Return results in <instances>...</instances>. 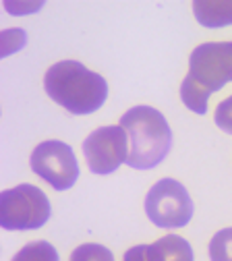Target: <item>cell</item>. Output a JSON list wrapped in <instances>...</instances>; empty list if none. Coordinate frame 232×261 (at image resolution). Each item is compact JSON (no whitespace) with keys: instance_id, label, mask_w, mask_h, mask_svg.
Listing matches in <instances>:
<instances>
[{"instance_id":"obj_1","label":"cell","mask_w":232,"mask_h":261,"mask_svg":"<svg viewBox=\"0 0 232 261\" xmlns=\"http://www.w3.org/2000/svg\"><path fill=\"white\" fill-rule=\"evenodd\" d=\"M232 81V42H208L197 46L189 58V73L181 85L183 104L205 114L210 95Z\"/></svg>"},{"instance_id":"obj_2","label":"cell","mask_w":232,"mask_h":261,"mask_svg":"<svg viewBox=\"0 0 232 261\" xmlns=\"http://www.w3.org/2000/svg\"><path fill=\"white\" fill-rule=\"evenodd\" d=\"M44 87L50 100L79 116L99 110L108 97L106 79L77 60H60L52 64L46 71Z\"/></svg>"},{"instance_id":"obj_3","label":"cell","mask_w":232,"mask_h":261,"mask_svg":"<svg viewBox=\"0 0 232 261\" xmlns=\"http://www.w3.org/2000/svg\"><path fill=\"white\" fill-rule=\"evenodd\" d=\"M120 126L128 135L126 166L151 170L166 160L172 147V130L160 110L151 106H135L122 114Z\"/></svg>"},{"instance_id":"obj_4","label":"cell","mask_w":232,"mask_h":261,"mask_svg":"<svg viewBox=\"0 0 232 261\" xmlns=\"http://www.w3.org/2000/svg\"><path fill=\"white\" fill-rule=\"evenodd\" d=\"M50 216V199L38 187L17 185L0 193V226L5 230H38Z\"/></svg>"},{"instance_id":"obj_5","label":"cell","mask_w":232,"mask_h":261,"mask_svg":"<svg viewBox=\"0 0 232 261\" xmlns=\"http://www.w3.org/2000/svg\"><path fill=\"white\" fill-rule=\"evenodd\" d=\"M193 212L189 191L174 178L158 180L145 197V214L158 228H183L191 222Z\"/></svg>"},{"instance_id":"obj_6","label":"cell","mask_w":232,"mask_h":261,"mask_svg":"<svg viewBox=\"0 0 232 261\" xmlns=\"http://www.w3.org/2000/svg\"><path fill=\"white\" fill-rule=\"evenodd\" d=\"M29 164L33 172L56 191L71 189L79 178V164L73 147L58 139L40 143L31 151Z\"/></svg>"},{"instance_id":"obj_7","label":"cell","mask_w":232,"mask_h":261,"mask_svg":"<svg viewBox=\"0 0 232 261\" xmlns=\"http://www.w3.org/2000/svg\"><path fill=\"white\" fill-rule=\"evenodd\" d=\"M83 153L93 174H112L128 160V135L120 124L99 126L83 141Z\"/></svg>"},{"instance_id":"obj_8","label":"cell","mask_w":232,"mask_h":261,"mask_svg":"<svg viewBox=\"0 0 232 261\" xmlns=\"http://www.w3.org/2000/svg\"><path fill=\"white\" fill-rule=\"evenodd\" d=\"M147 261H193V249L189 241L178 234H166L145 247Z\"/></svg>"},{"instance_id":"obj_9","label":"cell","mask_w":232,"mask_h":261,"mask_svg":"<svg viewBox=\"0 0 232 261\" xmlns=\"http://www.w3.org/2000/svg\"><path fill=\"white\" fill-rule=\"evenodd\" d=\"M193 13L199 25L220 29L232 25V0H195Z\"/></svg>"},{"instance_id":"obj_10","label":"cell","mask_w":232,"mask_h":261,"mask_svg":"<svg viewBox=\"0 0 232 261\" xmlns=\"http://www.w3.org/2000/svg\"><path fill=\"white\" fill-rule=\"evenodd\" d=\"M13 261H58V251L46 241H36L25 245Z\"/></svg>"},{"instance_id":"obj_11","label":"cell","mask_w":232,"mask_h":261,"mask_svg":"<svg viewBox=\"0 0 232 261\" xmlns=\"http://www.w3.org/2000/svg\"><path fill=\"white\" fill-rule=\"evenodd\" d=\"M210 259L212 261H232V228L216 232L210 241Z\"/></svg>"},{"instance_id":"obj_12","label":"cell","mask_w":232,"mask_h":261,"mask_svg":"<svg viewBox=\"0 0 232 261\" xmlns=\"http://www.w3.org/2000/svg\"><path fill=\"white\" fill-rule=\"evenodd\" d=\"M71 261H114V255L104 245L85 243L71 253Z\"/></svg>"},{"instance_id":"obj_13","label":"cell","mask_w":232,"mask_h":261,"mask_svg":"<svg viewBox=\"0 0 232 261\" xmlns=\"http://www.w3.org/2000/svg\"><path fill=\"white\" fill-rule=\"evenodd\" d=\"M0 42H3V56H9L25 46L27 36L23 29H7V31H3V36H0Z\"/></svg>"},{"instance_id":"obj_14","label":"cell","mask_w":232,"mask_h":261,"mask_svg":"<svg viewBox=\"0 0 232 261\" xmlns=\"http://www.w3.org/2000/svg\"><path fill=\"white\" fill-rule=\"evenodd\" d=\"M214 122H216V126H220L224 130V133L232 135V95L218 104L216 114H214Z\"/></svg>"},{"instance_id":"obj_15","label":"cell","mask_w":232,"mask_h":261,"mask_svg":"<svg viewBox=\"0 0 232 261\" xmlns=\"http://www.w3.org/2000/svg\"><path fill=\"white\" fill-rule=\"evenodd\" d=\"M42 7H44L42 0H38V3H19L17 0V5L11 3V0H5V9L11 15H31V13H38Z\"/></svg>"},{"instance_id":"obj_16","label":"cell","mask_w":232,"mask_h":261,"mask_svg":"<svg viewBox=\"0 0 232 261\" xmlns=\"http://www.w3.org/2000/svg\"><path fill=\"white\" fill-rule=\"evenodd\" d=\"M145 247H147V245L131 247V249L124 253V259H122V261H147V257H145Z\"/></svg>"}]
</instances>
